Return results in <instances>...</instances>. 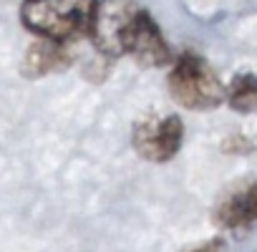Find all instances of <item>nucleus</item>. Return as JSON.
Instances as JSON below:
<instances>
[{"label":"nucleus","instance_id":"6e6552de","mask_svg":"<svg viewBox=\"0 0 257 252\" xmlns=\"http://www.w3.org/2000/svg\"><path fill=\"white\" fill-rule=\"evenodd\" d=\"M237 113H257V73H237L227 83V101Z\"/></svg>","mask_w":257,"mask_h":252},{"label":"nucleus","instance_id":"423d86ee","mask_svg":"<svg viewBox=\"0 0 257 252\" xmlns=\"http://www.w3.org/2000/svg\"><path fill=\"white\" fill-rule=\"evenodd\" d=\"M212 219L227 232H249L257 224V179H244L232 187L214 207Z\"/></svg>","mask_w":257,"mask_h":252},{"label":"nucleus","instance_id":"9d476101","mask_svg":"<svg viewBox=\"0 0 257 252\" xmlns=\"http://www.w3.org/2000/svg\"><path fill=\"white\" fill-rule=\"evenodd\" d=\"M184 252H227V242L222 237H212V239H204L202 244H194Z\"/></svg>","mask_w":257,"mask_h":252},{"label":"nucleus","instance_id":"7ed1b4c3","mask_svg":"<svg viewBox=\"0 0 257 252\" xmlns=\"http://www.w3.org/2000/svg\"><path fill=\"white\" fill-rule=\"evenodd\" d=\"M184 144V121L177 113L144 116L132 129L134 152L149 164L172 162Z\"/></svg>","mask_w":257,"mask_h":252},{"label":"nucleus","instance_id":"1a4fd4ad","mask_svg":"<svg viewBox=\"0 0 257 252\" xmlns=\"http://www.w3.org/2000/svg\"><path fill=\"white\" fill-rule=\"evenodd\" d=\"M222 149H224L227 154H249V152L254 149V144H252L247 137H229Z\"/></svg>","mask_w":257,"mask_h":252},{"label":"nucleus","instance_id":"f03ea898","mask_svg":"<svg viewBox=\"0 0 257 252\" xmlns=\"http://www.w3.org/2000/svg\"><path fill=\"white\" fill-rule=\"evenodd\" d=\"M167 86L172 98L189 111H212L227 101V86L222 83L219 73L194 51H184L174 58Z\"/></svg>","mask_w":257,"mask_h":252},{"label":"nucleus","instance_id":"0eeeda50","mask_svg":"<svg viewBox=\"0 0 257 252\" xmlns=\"http://www.w3.org/2000/svg\"><path fill=\"white\" fill-rule=\"evenodd\" d=\"M71 63V56L66 53L63 43H53V41H36L26 58H23V73L28 78H41L48 76L53 71H61Z\"/></svg>","mask_w":257,"mask_h":252},{"label":"nucleus","instance_id":"39448f33","mask_svg":"<svg viewBox=\"0 0 257 252\" xmlns=\"http://www.w3.org/2000/svg\"><path fill=\"white\" fill-rule=\"evenodd\" d=\"M123 56H132L144 68H162L174 63V53L169 41L164 38L159 23L152 18L149 11H139L126 28L123 36Z\"/></svg>","mask_w":257,"mask_h":252},{"label":"nucleus","instance_id":"20e7f679","mask_svg":"<svg viewBox=\"0 0 257 252\" xmlns=\"http://www.w3.org/2000/svg\"><path fill=\"white\" fill-rule=\"evenodd\" d=\"M142 11L137 0H96L88 36L103 58L123 56V36L134 16Z\"/></svg>","mask_w":257,"mask_h":252},{"label":"nucleus","instance_id":"f257e3e1","mask_svg":"<svg viewBox=\"0 0 257 252\" xmlns=\"http://www.w3.org/2000/svg\"><path fill=\"white\" fill-rule=\"evenodd\" d=\"M96 0H23L21 23L41 41L68 43L88 36Z\"/></svg>","mask_w":257,"mask_h":252}]
</instances>
